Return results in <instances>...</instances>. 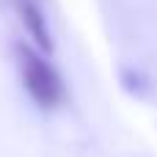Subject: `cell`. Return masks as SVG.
I'll return each mask as SVG.
<instances>
[{
  "mask_svg": "<svg viewBox=\"0 0 157 157\" xmlns=\"http://www.w3.org/2000/svg\"><path fill=\"white\" fill-rule=\"evenodd\" d=\"M14 58H17V69H19V80L28 91V97L41 108V110H55L66 102V86L61 72L44 58L39 55L33 47L28 44H17L14 47Z\"/></svg>",
  "mask_w": 157,
  "mask_h": 157,
  "instance_id": "cell-1",
  "label": "cell"
},
{
  "mask_svg": "<svg viewBox=\"0 0 157 157\" xmlns=\"http://www.w3.org/2000/svg\"><path fill=\"white\" fill-rule=\"evenodd\" d=\"M14 8H17V14H19V22L25 25V30H28V36H30V41L41 50V52H52V36H50V28H47V17H44V11H41V6L36 3V0H14Z\"/></svg>",
  "mask_w": 157,
  "mask_h": 157,
  "instance_id": "cell-2",
  "label": "cell"
}]
</instances>
